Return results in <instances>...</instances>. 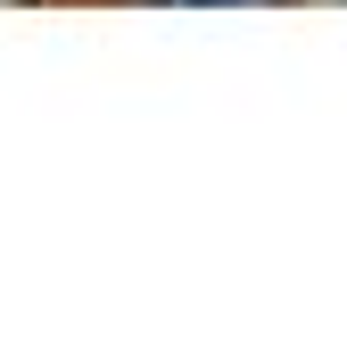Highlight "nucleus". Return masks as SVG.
Returning <instances> with one entry per match:
<instances>
[{
  "label": "nucleus",
  "mask_w": 347,
  "mask_h": 355,
  "mask_svg": "<svg viewBox=\"0 0 347 355\" xmlns=\"http://www.w3.org/2000/svg\"><path fill=\"white\" fill-rule=\"evenodd\" d=\"M158 8H264V0H158Z\"/></svg>",
  "instance_id": "obj_1"
}]
</instances>
